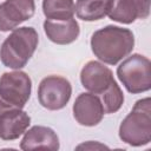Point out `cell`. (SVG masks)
Returning a JSON list of instances; mask_svg holds the SVG:
<instances>
[{
    "mask_svg": "<svg viewBox=\"0 0 151 151\" xmlns=\"http://www.w3.org/2000/svg\"><path fill=\"white\" fill-rule=\"evenodd\" d=\"M91 50L104 64L117 65L134 47V34L131 29L107 25L97 29L91 37Z\"/></svg>",
    "mask_w": 151,
    "mask_h": 151,
    "instance_id": "1",
    "label": "cell"
},
{
    "mask_svg": "<svg viewBox=\"0 0 151 151\" xmlns=\"http://www.w3.org/2000/svg\"><path fill=\"white\" fill-rule=\"evenodd\" d=\"M39 44V35L34 27L14 28L0 46V60L4 66L20 70L33 57Z\"/></svg>",
    "mask_w": 151,
    "mask_h": 151,
    "instance_id": "2",
    "label": "cell"
},
{
    "mask_svg": "<svg viewBox=\"0 0 151 151\" xmlns=\"http://www.w3.org/2000/svg\"><path fill=\"white\" fill-rule=\"evenodd\" d=\"M118 134L122 142L136 147L151 142V105L149 97L136 101L130 113L120 123Z\"/></svg>",
    "mask_w": 151,
    "mask_h": 151,
    "instance_id": "3",
    "label": "cell"
},
{
    "mask_svg": "<svg viewBox=\"0 0 151 151\" xmlns=\"http://www.w3.org/2000/svg\"><path fill=\"white\" fill-rule=\"evenodd\" d=\"M117 76L127 92L138 94L151 88V63L147 57L134 53L117 67Z\"/></svg>",
    "mask_w": 151,
    "mask_h": 151,
    "instance_id": "4",
    "label": "cell"
},
{
    "mask_svg": "<svg viewBox=\"0 0 151 151\" xmlns=\"http://www.w3.org/2000/svg\"><path fill=\"white\" fill-rule=\"evenodd\" d=\"M31 92L32 80L26 72H5L0 77V113L11 109H24Z\"/></svg>",
    "mask_w": 151,
    "mask_h": 151,
    "instance_id": "5",
    "label": "cell"
},
{
    "mask_svg": "<svg viewBox=\"0 0 151 151\" xmlns=\"http://www.w3.org/2000/svg\"><path fill=\"white\" fill-rule=\"evenodd\" d=\"M72 96L71 83L60 76H47L38 86L39 104L50 110L58 111L64 109Z\"/></svg>",
    "mask_w": 151,
    "mask_h": 151,
    "instance_id": "6",
    "label": "cell"
},
{
    "mask_svg": "<svg viewBox=\"0 0 151 151\" xmlns=\"http://www.w3.org/2000/svg\"><path fill=\"white\" fill-rule=\"evenodd\" d=\"M114 81L112 71L97 60L87 61L80 71V83L83 87L97 96L105 93Z\"/></svg>",
    "mask_w": 151,
    "mask_h": 151,
    "instance_id": "7",
    "label": "cell"
},
{
    "mask_svg": "<svg viewBox=\"0 0 151 151\" xmlns=\"http://www.w3.org/2000/svg\"><path fill=\"white\" fill-rule=\"evenodd\" d=\"M35 12L34 0H6L0 4V31L9 32L31 19Z\"/></svg>",
    "mask_w": 151,
    "mask_h": 151,
    "instance_id": "8",
    "label": "cell"
},
{
    "mask_svg": "<svg viewBox=\"0 0 151 151\" xmlns=\"http://www.w3.org/2000/svg\"><path fill=\"white\" fill-rule=\"evenodd\" d=\"M76 122L83 126H96L104 118V107L100 98L91 92L80 93L72 107Z\"/></svg>",
    "mask_w": 151,
    "mask_h": 151,
    "instance_id": "9",
    "label": "cell"
},
{
    "mask_svg": "<svg viewBox=\"0 0 151 151\" xmlns=\"http://www.w3.org/2000/svg\"><path fill=\"white\" fill-rule=\"evenodd\" d=\"M109 18L120 24H132L150 15V0H112Z\"/></svg>",
    "mask_w": 151,
    "mask_h": 151,
    "instance_id": "10",
    "label": "cell"
},
{
    "mask_svg": "<svg viewBox=\"0 0 151 151\" xmlns=\"http://www.w3.org/2000/svg\"><path fill=\"white\" fill-rule=\"evenodd\" d=\"M60 147L59 137L57 132L42 125H34L31 129L26 130L24 137L20 142V149L24 151L35 150V149H47L57 151Z\"/></svg>",
    "mask_w": 151,
    "mask_h": 151,
    "instance_id": "11",
    "label": "cell"
},
{
    "mask_svg": "<svg viewBox=\"0 0 151 151\" xmlns=\"http://www.w3.org/2000/svg\"><path fill=\"white\" fill-rule=\"evenodd\" d=\"M31 124V117L22 109H11L0 113V138L14 140L26 132Z\"/></svg>",
    "mask_w": 151,
    "mask_h": 151,
    "instance_id": "12",
    "label": "cell"
},
{
    "mask_svg": "<svg viewBox=\"0 0 151 151\" xmlns=\"http://www.w3.org/2000/svg\"><path fill=\"white\" fill-rule=\"evenodd\" d=\"M44 32L46 37L57 45H68L76 41L80 34V27L76 19L44 21Z\"/></svg>",
    "mask_w": 151,
    "mask_h": 151,
    "instance_id": "13",
    "label": "cell"
},
{
    "mask_svg": "<svg viewBox=\"0 0 151 151\" xmlns=\"http://www.w3.org/2000/svg\"><path fill=\"white\" fill-rule=\"evenodd\" d=\"M112 0H77L76 14L84 21H97L104 19L111 8Z\"/></svg>",
    "mask_w": 151,
    "mask_h": 151,
    "instance_id": "14",
    "label": "cell"
},
{
    "mask_svg": "<svg viewBox=\"0 0 151 151\" xmlns=\"http://www.w3.org/2000/svg\"><path fill=\"white\" fill-rule=\"evenodd\" d=\"M42 13L50 20H67L76 13L73 0H42Z\"/></svg>",
    "mask_w": 151,
    "mask_h": 151,
    "instance_id": "15",
    "label": "cell"
},
{
    "mask_svg": "<svg viewBox=\"0 0 151 151\" xmlns=\"http://www.w3.org/2000/svg\"><path fill=\"white\" fill-rule=\"evenodd\" d=\"M98 97L101 100L104 112L107 114L116 113L117 111L120 110V107L124 104V93L119 87V85L117 84V81H114L105 93Z\"/></svg>",
    "mask_w": 151,
    "mask_h": 151,
    "instance_id": "16",
    "label": "cell"
},
{
    "mask_svg": "<svg viewBox=\"0 0 151 151\" xmlns=\"http://www.w3.org/2000/svg\"><path fill=\"white\" fill-rule=\"evenodd\" d=\"M77 149H87V150H96V149H109L106 145L104 144H100L98 142L93 143V142H87V143H84V144H80L77 146Z\"/></svg>",
    "mask_w": 151,
    "mask_h": 151,
    "instance_id": "17",
    "label": "cell"
}]
</instances>
